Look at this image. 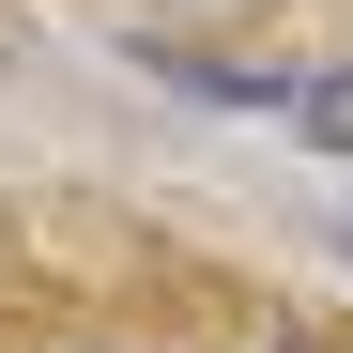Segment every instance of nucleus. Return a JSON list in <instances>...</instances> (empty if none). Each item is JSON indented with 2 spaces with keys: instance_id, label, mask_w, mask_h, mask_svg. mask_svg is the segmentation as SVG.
<instances>
[{
  "instance_id": "nucleus-2",
  "label": "nucleus",
  "mask_w": 353,
  "mask_h": 353,
  "mask_svg": "<svg viewBox=\"0 0 353 353\" xmlns=\"http://www.w3.org/2000/svg\"><path fill=\"white\" fill-rule=\"evenodd\" d=\"M292 139H323V154H353V62H323V77H292Z\"/></svg>"
},
{
  "instance_id": "nucleus-3",
  "label": "nucleus",
  "mask_w": 353,
  "mask_h": 353,
  "mask_svg": "<svg viewBox=\"0 0 353 353\" xmlns=\"http://www.w3.org/2000/svg\"><path fill=\"white\" fill-rule=\"evenodd\" d=\"M276 353H353V338L338 323H276Z\"/></svg>"
},
{
  "instance_id": "nucleus-1",
  "label": "nucleus",
  "mask_w": 353,
  "mask_h": 353,
  "mask_svg": "<svg viewBox=\"0 0 353 353\" xmlns=\"http://www.w3.org/2000/svg\"><path fill=\"white\" fill-rule=\"evenodd\" d=\"M139 62H154L169 92H200V108H276V123H292V92L246 77V62H215V46H154V31H139Z\"/></svg>"
}]
</instances>
